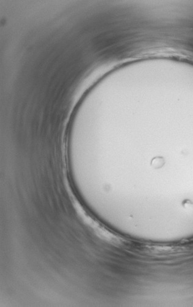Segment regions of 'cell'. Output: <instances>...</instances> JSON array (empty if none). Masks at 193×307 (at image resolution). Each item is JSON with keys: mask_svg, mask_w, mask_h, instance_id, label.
Listing matches in <instances>:
<instances>
[{"mask_svg": "<svg viewBox=\"0 0 193 307\" xmlns=\"http://www.w3.org/2000/svg\"><path fill=\"white\" fill-rule=\"evenodd\" d=\"M165 163V161L163 159H153L152 161V167L153 168H160L163 164Z\"/></svg>", "mask_w": 193, "mask_h": 307, "instance_id": "6da1fadb", "label": "cell"}]
</instances>
